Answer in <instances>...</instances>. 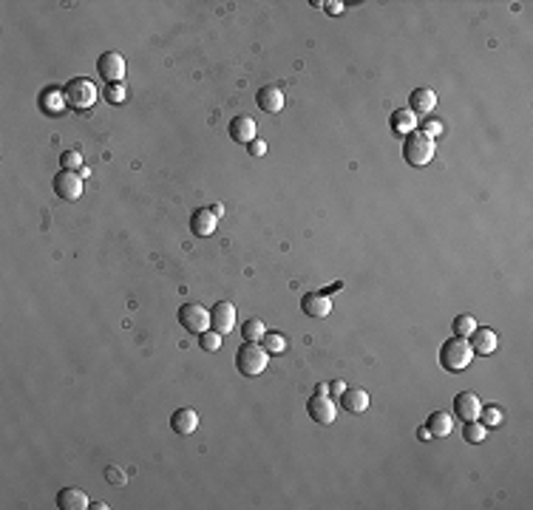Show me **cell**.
Returning a JSON list of instances; mask_svg holds the SVG:
<instances>
[{"label": "cell", "instance_id": "cell-1", "mask_svg": "<svg viewBox=\"0 0 533 510\" xmlns=\"http://www.w3.org/2000/svg\"><path fill=\"white\" fill-rule=\"evenodd\" d=\"M63 97H65V105L71 111H91L94 102L99 99V88L88 80V77H74L63 85Z\"/></svg>", "mask_w": 533, "mask_h": 510}, {"label": "cell", "instance_id": "cell-2", "mask_svg": "<svg viewBox=\"0 0 533 510\" xmlns=\"http://www.w3.org/2000/svg\"><path fill=\"white\" fill-rule=\"evenodd\" d=\"M474 360V349L466 338H448L440 346V366L445 372H466Z\"/></svg>", "mask_w": 533, "mask_h": 510}, {"label": "cell", "instance_id": "cell-3", "mask_svg": "<svg viewBox=\"0 0 533 510\" xmlns=\"http://www.w3.org/2000/svg\"><path fill=\"white\" fill-rule=\"evenodd\" d=\"M434 151H437L434 139L425 136L423 131H411V133L403 139V159H406L411 167H425V165L434 159Z\"/></svg>", "mask_w": 533, "mask_h": 510}, {"label": "cell", "instance_id": "cell-4", "mask_svg": "<svg viewBox=\"0 0 533 510\" xmlns=\"http://www.w3.org/2000/svg\"><path fill=\"white\" fill-rule=\"evenodd\" d=\"M270 363V354L264 346L259 343H247V346H238L236 352V369L244 375V377H259Z\"/></svg>", "mask_w": 533, "mask_h": 510}, {"label": "cell", "instance_id": "cell-5", "mask_svg": "<svg viewBox=\"0 0 533 510\" xmlns=\"http://www.w3.org/2000/svg\"><path fill=\"white\" fill-rule=\"evenodd\" d=\"M176 318H179V323L185 326V332H190L196 338L210 329V309H204L202 304H193V301L182 304L179 312H176Z\"/></svg>", "mask_w": 533, "mask_h": 510}, {"label": "cell", "instance_id": "cell-6", "mask_svg": "<svg viewBox=\"0 0 533 510\" xmlns=\"http://www.w3.org/2000/svg\"><path fill=\"white\" fill-rule=\"evenodd\" d=\"M97 74L108 85L122 83L125 80V57L120 51H102L97 60Z\"/></svg>", "mask_w": 533, "mask_h": 510}, {"label": "cell", "instance_id": "cell-7", "mask_svg": "<svg viewBox=\"0 0 533 510\" xmlns=\"http://www.w3.org/2000/svg\"><path fill=\"white\" fill-rule=\"evenodd\" d=\"M54 193L63 201H77L83 196V176L77 170H63L54 176Z\"/></svg>", "mask_w": 533, "mask_h": 510}, {"label": "cell", "instance_id": "cell-8", "mask_svg": "<svg viewBox=\"0 0 533 510\" xmlns=\"http://www.w3.org/2000/svg\"><path fill=\"white\" fill-rule=\"evenodd\" d=\"M210 329L219 332L222 338L236 329V306L230 301H219L216 306L210 309Z\"/></svg>", "mask_w": 533, "mask_h": 510}, {"label": "cell", "instance_id": "cell-9", "mask_svg": "<svg viewBox=\"0 0 533 510\" xmlns=\"http://www.w3.org/2000/svg\"><path fill=\"white\" fill-rule=\"evenodd\" d=\"M306 411L315 422H321V425H332L335 417H338V406L329 400V394H315L309 397V403H306Z\"/></svg>", "mask_w": 533, "mask_h": 510}, {"label": "cell", "instance_id": "cell-10", "mask_svg": "<svg viewBox=\"0 0 533 510\" xmlns=\"http://www.w3.org/2000/svg\"><path fill=\"white\" fill-rule=\"evenodd\" d=\"M479 411H482V403L474 391H459L454 397V414L463 420V422H471V420H479Z\"/></svg>", "mask_w": 533, "mask_h": 510}, {"label": "cell", "instance_id": "cell-11", "mask_svg": "<svg viewBox=\"0 0 533 510\" xmlns=\"http://www.w3.org/2000/svg\"><path fill=\"white\" fill-rule=\"evenodd\" d=\"M227 133L236 145H250L256 139V120L253 117H236V120H230Z\"/></svg>", "mask_w": 533, "mask_h": 510}, {"label": "cell", "instance_id": "cell-12", "mask_svg": "<svg viewBox=\"0 0 533 510\" xmlns=\"http://www.w3.org/2000/svg\"><path fill=\"white\" fill-rule=\"evenodd\" d=\"M468 343H471L474 354H493V352H496V346H500V338H496V332H493V329H485V326H477V329L471 332V338H468Z\"/></svg>", "mask_w": 533, "mask_h": 510}, {"label": "cell", "instance_id": "cell-13", "mask_svg": "<svg viewBox=\"0 0 533 510\" xmlns=\"http://www.w3.org/2000/svg\"><path fill=\"white\" fill-rule=\"evenodd\" d=\"M301 309H304L306 318H327L332 312V298L324 295V293H315V295L309 293V295H304Z\"/></svg>", "mask_w": 533, "mask_h": 510}, {"label": "cell", "instance_id": "cell-14", "mask_svg": "<svg viewBox=\"0 0 533 510\" xmlns=\"http://www.w3.org/2000/svg\"><path fill=\"white\" fill-rule=\"evenodd\" d=\"M216 224H219V218L210 213V207H202V210H196V213L190 215V233H193V236L207 238V236L216 233Z\"/></svg>", "mask_w": 533, "mask_h": 510}, {"label": "cell", "instance_id": "cell-15", "mask_svg": "<svg viewBox=\"0 0 533 510\" xmlns=\"http://www.w3.org/2000/svg\"><path fill=\"white\" fill-rule=\"evenodd\" d=\"M341 409L346 414H363L369 409V391H363V388H346L341 394Z\"/></svg>", "mask_w": 533, "mask_h": 510}, {"label": "cell", "instance_id": "cell-16", "mask_svg": "<svg viewBox=\"0 0 533 510\" xmlns=\"http://www.w3.org/2000/svg\"><path fill=\"white\" fill-rule=\"evenodd\" d=\"M256 102H259L261 111H267V114H278L281 108H284V91H281L278 85H264V88H259Z\"/></svg>", "mask_w": 533, "mask_h": 510}, {"label": "cell", "instance_id": "cell-17", "mask_svg": "<svg viewBox=\"0 0 533 510\" xmlns=\"http://www.w3.org/2000/svg\"><path fill=\"white\" fill-rule=\"evenodd\" d=\"M57 507L60 510H85V507H91V502L85 496V491H80V488H63L57 493Z\"/></svg>", "mask_w": 533, "mask_h": 510}, {"label": "cell", "instance_id": "cell-18", "mask_svg": "<svg viewBox=\"0 0 533 510\" xmlns=\"http://www.w3.org/2000/svg\"><path fill=\"white\" fill-rule=\"evenodd\" d=\"M170 428L179 434V436H190L196 428H199V414L193 409H179L173 417H170Z\"/></svg>", "mask_w": 533, "mask_h": 510}, {"label": "cell", "instance_id": "cell-19", "mask_svg": "<svg viewBox=\"0 0 533 510\" xmlns=\"http://www.w3.org/2000/svg\"><path fill=\"white\" fill-rule=\"evenodd\" d=\"M417 125H420V120H417V114L411 111V108H397V111L392 114V131L397 136H409L411 131H417Z\"/></svg>", "mask_w": 533, "mask_h": 510}, {"label": "cell", "instance_id": "cell-20", "mask_svg": "<svg viewBox=\"0 0 533 510\" xmlns=\"http://www.w3.org/2000/svg\"><path fill=\"white\" fill-rule=\"evenodd\" d=\"M411 111L414 114H429V111H434V105H437V94L432 91V88H414L411 91Z\"/></svg>", "mask_w": 533, "mask_h": 510}, {"label": "cell", "instance_id": "cell-21", "mask_svg": "<svg viewBox=\"0 0 533 510\" xmlns=\"http://www.w3.org/2000/svg\"><path fill=\"white\" fill-rule=\"evenodd\" d=\"M425 428L432 431V436H448L451 428H454V420H451L448 411H434V414L429 417V422H425Z\"/></svg>", "mask_w": 533, "mask_h": 510}, {"label": "cell", "instance_id": "cell-22", "mask_svg": "<svg viewBox=\"0 0 533 510\" xmlns=\"http://www.w3.org/2000/svg\"><path fill=\"white\" fill-rule=\"evenodd\" d=\"M264 335H267V326H264L259 318L244 320V340H247V343H261Z\"/></svg>", "mask_w": 533, "mask_h": 510}, {"label": "cell", "instance_id": "cell-23", "mask_svg": "<svg viewBox=\"0 0 533 510\" xmlns=\"http://www.w3.org/2000/svg\"><path fill=\"white\" fill-rule=\"evenodd\" d=\"M40 105L46 108L49 114H57V111H63V105H65V97H63V91H57V88H49L43 97H40Z\"/></svg>", "mask_w": 533, "mask_h": 510}, {"label": "cell", "instance_id": "cell-24", "mask_svg": "<svg viewBox=\"0 0 533 510\" xmlns=\"http://www.w3.org/2000/svg\"><path fill=\"white\" fill-rule=\"evenodd\" d=\"M261 346L267 349V354H284L287 352V338L278 335V332H267L261 338Z\"/></svg>", "mask_w": 533, "mask_h": 510}, {"label": "cell", "instance_id": "cell-25", "mask_svg": "<svg viewBox=\"0 0 533 510\" xmlns=\"http://www.w3.org/2000/svg\"><path fill=\"white\" fill-rule=\"evenodd\" d=\"M477 329V320L471 315H457L454 318V338H471V332Z\"/></svg>", "mask_w": 533, "mask_h": 510}, {"label": "cell", "instance_id": "cell-26", "mask_svg": "<svg viewBox=\"0 0 533 510\" xmlns=\"http://www.w3.org/2000/svg\"><path fill=\"white\" fill-rule=\"evenodd\" d=\"M485 436H488V428L479 422V420H471V422H466V428H463V440L466 443H482L485 440Z\"/></svg>", "mask_w": 533, "mask_h": 510}, {"label": "cell", "instance_id": "cell-27", "mask_svg": "<svg viewBox=\"0 0 533 510\" xmlns=\"http://www.w3.org/2000/svg\"><path fill=\"white\" fill-rule=\"evenodd\" d=\"M479 420L485 428H496V425H502V409L500 406H488L479 411Z\"/></svg>", "mask_w": 533, "mask_h": 510}, {"label": "cell", "instance_id": "cell-28", "mask_svg": "<svg viewBox=\"0 0 533 510\" xmlns=\"http://www.w3.org/2000/svg\"><path fill=\"white\" fill-rule=\"evenodd\" d=\"M199 346H202L204 352H219V349H222V335L213 332V329H207V332L199 335Z\"/></svg>", "mask_w": 533, "mask_h": 510}, {"label": "cell", "instance_id": "cell-29", "mask_svg": "<svg viewBox=\"0 0 533 510\" xmlns=\"http://www.w3.org/2000/svg\"><path fill=\"white\" fill-rule=\"evenodd\" d=\"M60 165H63V170H83L85 165H83V156L77 154V151H63L60 154Z\"/></svg>", "mask_w": 533, "mask_h": 510}, {"label": "cell", "instance_id": "cell-30", "mask_svg": "<svg viewBox=\"0 0 533 510\" xmlns=\"http://www.w3.org/2000/svg\"><path fill=\"white\" fill-rule=\"evenodd\" d=\"M105 479H108L114 488H122L128 482V473L122 468H117V465H108V468H105Z\"/></svg>", "mask_w": 533, "mask_h": 510}, {"label": "cell", "instance_id": "cell-31", "mask_svg": "<svg viewBox=\"0 0 533 510\" xmlns=\"http://www.w3.org/2000/svg\"><path fill=\"white\" fill-rule=\"evenodd\" d=\"M105 99H108L111 105H122V102H125V85H122V83L108 85V88H105Z\"/></svg>", "mask_w": 533, "mask_h": 510}, {"label": "cell", "instance_id": "cell-32", "mask_svg": "<svg viewBox=\"0 0 533 510\" xmlns=\"http://www.w3.org/2000/svg\"><path fill=\"white\" fill-rule=\"evenodd\" d=\"M417 131H423L425 136H440L443 133V122H437V120H420V125H417Z\"/></svg>", "mask_w": 533, "mask_h": 510}, {"label": "cell", "instance_id": "cell-33", "mask_svg": "<svg viewBox=\"0 0 533 510\" xmlns=\"http://www.w3.org/2000/svg\"><path fill=\"white\" fill-rule=\"evenodd\" d=\"M247 151H250V156H264V154H267V142L256 136L250 145H247Z\"/></svg>", "mask_w": 533, "mask_h": 510}, {"label": "cell", "instance_id": "cell-34", "mask_svg": "<svg viewBox=\"0 0 533 510\" xmlns=\"http://www.w3.org/2000/svg\"><path fill=\"white\" fill-rule=\"evenodd\" d=\"M417 440H423V443H425V440H434V436H432V431H429V428L423 425V428H417Z\"/></svg>", "mask_w": 533, "mask_h": 510}, {"label": "cell", "instance_id": "cell-35", "mask_svg": "<svg viewBox=\"0 0 533 510\" xmlns=\"http://www.w3.org/2000/svg\"><path fill=\"white\" fill-rule=\"evenodd\" d=\"M329 391H335V394H343V391H346V383H343V380H335V383H329Z\"/></svg>", "mask_w": 533, "mask_h": 510}, {"label": "cell", "instance_id": "cell-36", "mask_svg": "<svg viewBox=\"0 0 533 510\" xmlns=\"http://www.w3.org/2000/svg\"><path fill=\"white\" fill-rule=\"evenodd\" d=\"M327 6H329V9H327L329 15H341V12H343V3H327Z\"/></svg>", "mask_w": 533, "mask_h": 510}, {"label": "cell", "instance_id": "cell-37", "mask_svg": "<svg viewBox=\"0 0 533 510\" xmlns=\"http://www.w3.org/2000/svg\"><path fill=\"white\" fill-rule=\"evenodd\" d=\"M210 213L216 215V218H222V215H224V207H222V204H213V207H210Z\"/></svg>", "mask_w": 533, "mask_h": 510}, {"label": "cell", "instance_id": "cell-38", "mask_svg": "<svg viewBox=\"0 0 533 510\" xmlns=\"http://www.w3.org/2000/svg\"><path fill=\"white\" fill-rule=\"evenodd\" d=\"M315 394H329V383H318V386H315Z\"/></svg>", "mask_w": 533, "mask_h": 510}]
</instances>
